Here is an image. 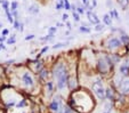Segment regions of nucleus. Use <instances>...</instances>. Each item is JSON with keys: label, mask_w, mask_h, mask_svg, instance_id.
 I'll list each match as a JSON object with an SVG mask.
<instances>
[{"label": "nucleus", "mask_w": 129, "mask_h": 113, "mask_svg": "<svg viewBox=\"0 0 129 113\" xmlns=\"http://www.w3.org/2000/svg\"><path fill=\"white\" fill-rule=\"evenodd\" d=\"M118 3H119L123 8H126L127 6L129 5V0H118Z\"/></svg>", "instance_id": "18"}, {"label": "nucleus", "mask_w": 129, "mask_h": 113, "mask_svg": "<svg viewBox=\"0 0 129 113\" xmlns=\"http://www.w3.org/2000/svg\"><path fill=\"white\" fill-rule=\"evenodd\" d=\"M73 18H74V21H76V22H79V21H80V16H79V14L76 12V10L73 12Z\"/></svg>", "instance_id": "24"}, {"label": "nucleus", "mask_w": 129, "mask_h": 113, "mask_svg": "<svg viewBox=\"0 0 129 113\" xmlns=\"http://www.w3.org/2000/svg\"><path fill=\"white\" fill-rule=\"evenodd\" d=\"M24 105H25V101H22L17 106H18V107H22V106H24Z\"/></svg>", "instance_id": "36"}, {"label": "nucleus", "mask_w": 129, "mask_h": 113, "mask_svg": "<svg viewBox=\"0 0 129 113\" xmlns=\"http://www.w3.org/2000/svg\"><path fill=\"white\" fill-rule=\"evenodd\" d=\"M122 46V42L120 39L118 38H111L106 41V47L109 49H117V48H120Z\"/></svg>", "instance_id": "3"}, {"label": "nucleus", "mask_w": 129, "mask_h": 113, "mask_svg": "<svg viewBox=\"0 0 129 113\" xmlns=\"http://www.w3.org/2000/svg\"><path fill=\"white\" fill-rule=\"evenodd\" d=\"M103 29H104V25H103V24H100V23H98V24H96V27H95L96 31H102Z\"/></svg>", "instance_id": "26"}, {"label": "nucleus", "mask_w": 129, "mask_h": 113, "mask_svg": "<svg viewBox=\"0 0 129 113\" xmlns=\"http://www.w3.org/2000/svg\"><path fill=\"white\" fill-rule=\"evenodd\" d=\"M120 73L122 74V76H128L129 73V66L127 65V64H122V65H120Z\"/></svg>", "instance_id": "10"}, {"label": "nucleus", "mask_w": 129, "mask_h": 113, "mask_svg": "<svg viewBox=\"0 0 129 113\" xmlns=\"http://www.w3.org/2000/svg\"><path fill=\"white\" fill-rule=\"evenodd\" d=\"M69 18V15L68 14H63V21H66Z\"/></svg>", "instance_id": "38"}, {"label": "nucleus", "mask_w": 129, "mask_h": 113, "mask_svg": "<svg viewBox=\"0 0 129 113\" xmlns=\"http://www.w3.org/2000/svg\"><path fill=\"white\" fill-rule=\"evenodd\" d=\"M65 45H66V44H64V42H59V44H55V45H54V46H53V48H54V49H58V48H62V47H63V46H65Z\"/></svg>", "instance_id": "20"}, {"label": "nucleus", "mask_w": 129, "mask_h": 113, "mask_svg": "<svg viewBox=\"0 0 129 113\" xmlns=\"http://www.w3.org/2000/svg\"><path fill=\"white\" fill-rule=\"evenodd\" d=\"M63 6H64V7H65V9H66V10L71 9V5H70V3H69V0H64Z\"/></svg>", "instance_id": "23"}, {"label": "nucleus", "mask_w": 129, "mask_h": 113, "mask_svg": "<svg viewBox=\"0 0 129 113\" xmlns=\"http://www.w3.org/2000/svg\"><path fill=\"white\" fill-rule=\"evenodd\" d=\"M5 13H6V15H7V20L9 21V23H14V20H13V16H12V14L9 13V10H5Z\"/></svg>", "instance_id": "19"}, {"label": "nucleus", "mask_w": 129, "mask_h": 113, "mask_svg": "<svg viewBox=\"0 0 129 113\" xmlns=\"http://www.w3.org/2000/svg\"><path fill=\"white\" fill-rule=\"evenodd\" d=\"M1 26H3V24H1V23H0V29H1Z\"/></svg>", "instance_id": "41"}, {"label": "nucleus", "mask_w": 129, "mask_h": 113, "mask_svg": "<svg viewBox=\"0 0 129 113\" xmlns=\"http://www.w3.org/2000/svg\"><path fill=\"white\" fill-rule=\"evenodd\" d=\"M87 15H88V18H89V21L93 23V24H98V23H100V18H98L97 16L94 14V13L88 12Z\"/></svg>", "instance_id": "7"}, {"label": "nucleus", "mask_w": 129, "mask_h": 113, "mask_svg": "<svg viewBox=\"0 0 129 113\" xmlns=\"http://www.w3.org/2000/svg\"><path fill=\"white\" fill-rule=\"evenodd\" d=\"M47 88H48L49 93H51V91H53V84H51V82H48V84H47Z\"/></svg>", "instance_id": "31"}, {"label": "nucleus", "mask_w": 129, "mask_h": 113, "mask_svg": "<svg viewBox=\"0 0 129 113\" xmlns=\"http://www.w3.org/2000/svg\"><path fill=\"white\" fill-rule=\"evenodd\" d=\"M93 90L94 93L96 94V96H97L98 98L103 99L105 97V90L104 88H103V85L101 81H96L93 84Z\"/></svg>", "instance_id": "2"}, {"label": "nucleus", "mask_w": 129, "mask_h": 113, "mask_svg": "<svg viewBox=\"0 0 129 113\" xmlns=\"http://www.w3.org/2000/svg\"><path fill=\"white\" fill-rule=\"evenodd\" d=\"M68 84H69V88L71 89V90H73V89H76L77 88V86H78V84H77V80H76V78H70L68 80Z\"/></svg>", "instance_id": "8"}, {"label": "nucleus", "mask_w": 129, "mask_h": 113, "mask_svg": "<svg viewBox=\"0 0 129 113\" xmlns=\"http://www.w3.org/2000/svg\"><path fill=\"white\" fill-rule=\"evenodd\" d=\"M80 32H83V33H89L90 32V29H88L87 26H80Z\"/></svg>", "instance_id": "21"}, {"label": "nucleus", "mask_w": 129, "mask_h": 113, "mask_svg": "<svg viewBox=\"0 0 129 113\" xmlns=\"http://www.w3.org/2000/svg\"><path fill=\"white\" fill-rule=\"evenodd\" d=\"M66 84H68V72H64L57 77V87L59 89H64Z\"/></svg>", "instance_id": "4"}, {"label": "nucleus", "mask_w": 129, "mask_h": 113, "mask_svg": "<svg viewBox=\"0 0 129 113\" xmlns=\"http://www.w3.org/2000/svg\"><path fill=\"white\" fill-rule=\"evenodd\" d=\"M105 95H106V97L110 99V101H112L113 99V91H112V89H106L105 90Z\"/></svg>", "instance_id": "13"}, {"label": "nucleus", "mask_w": 129, "mask_h": 113, "mask_svg": "<svg viewBox=\"0 0 129 113\" xmlns=\"http://www.w3.org/2000/svg\"><path fill=\"white\" fill-rule=\"evenodd\" d=\"M59 113H73V111L71 110L70 107H68V106H65V107H64L63 110H62Z\"/></svg>", "instance_id": "22"}, {"label": "nucleus", "mask_w": 129, "mask_h": 113, "mask_svg": "<svg viewBox=\"0 0 129 113\" xmlns=\"http://www.w3.org/2000/svg\"><path fill=\"white\" fill-rule=\"evenodd\" d=\"M88 1H89V0H82V3H83V4H85V5H86V6H87V5H88Z\"/></svg>", "instance_id": "39"}, {"label": "nucleus", "mask_w": 129, "mask_h": 113, "mask_svg": "<svg viewBox=\"0 0 129 113\" xmlns=\"http://www.w3.org/2000/svg\"><path fill=\"white\" fill-rule=\"evenodd\" d=\"M47 50H48V47H44V48H42V50H41V54H44V53H46Z\"/></svg>", "instance_id": "37"}, {"label": "nucleus", "mask_w": 129, "mask_h": 113, "mask_svg": "<svg viewBox=\"0 0 129 113\" xmlns=\"http://www.w3.org/2000/svg\"><path fill=\"white\" fill-rule=\"evenodd\" d=\"M50 110L54 112H57L59 110V102L58 101H53L50 104Z\"/></svg>", "instance_id": "11"}, {"label": "nucleus", "mask_w": 129, "mask_h": 113, "mask_svg": "<svg viewBox=\"0 0 129 113\" xmlns=\"http://www.w3.org/2000/svg\"><path fill=\"white\" fill-rule=\"evenodd\" d=\"M22 81L25 86H29V87L33 86V79H32L31 74H30L29 72H25V73L22 76Z\"/></svg>", "instance_id": "6"}, {"label": "nucleus", "mask_w": 129, "mask_h": 113, "mask_svg": "<svg viewBox=\"0 0 129 113\" xmlns=\"http://www.w3.org/2000/svg\"><path fill=\"white\" fill-rule=\"evenodd\" d=\"M17 9V3L16 1H14V3H12V10L14 12V10Z\"/></svg>", "instance_id": "32"}, {"label": "nucleus", "mask_w": 129, "mask_h": 113, "mask_svg": "<svg viewBox=\"0 0 129 113\" xmlns=\"http://www.w3.org/2000/svg\"><path fill=\"white\" fill-rule=\"evenodd\" d=\"M53 37H54L53 34H48L47 37L41 38V40H42V41H48V40H51V39H53Z\"/></svg>", "instance_id": "27"}, {"label": "nucleus", "mask_w": 129, "mask_h": 113, "mask_svg": "<svg viewBox=\"0 0 129 113\" xmlns=\"http://www.w3.org/2000/svg\"><path fill=\"white\" fill-rule=\"evenodd\" d=\"M8 33H9V31H8L7 29H5V30H4V31H3V35H7Z\"/></svg>", "instance_id": "35"}, {"label": "nucleus", "mask_w": 129, "mask_h": 113, "mask_svg": "<svg viewBox=\"0 0 129 113\" xmlns=\"http://www.w3.org/2000/svg\"><path fill=\"white\" fill-rule=\"evenodd\" d=\"M13 24H14V27H15V29H16V30H18V27H20L21 26V24H20V23H18V21H14V23H13Z\"/></svg>", "instance_id": "30"}, {"label": "nucleus", "mask_w": 129, "mask_h": 113, "mask_svg": "<svg viewBox=\"0 0 129 113\" xmlns=\"http://www.w3.org/2000/svg\"><path fill=\"white\" fill-rule=\"evenodd\" d=\"M16 41V40H15V35H12V37L9 38V39L7 40V42H8V45H12V44H14V42Z\"/></svg>", "instance_id": "28"}, {"label": "nucleus", "mask_w": 129, "mask_h": 113, "mask_svg": "<svg viewBox=\"0 0 129 113\" xmlns=\"http://www.w3.org/2000/svg\"><path fill=\"white\" fill-rule=\"evenodd\" d=\"M110 58H111V61H112V63H113V64H118V63L120 62V57L118 56L117 54H113L112 56L110 57Z\"/></svg>", "instance_id": "15"}, {"label": "nucleus", "mask_w": 129, "mask_h": 113, "mask_svg": "<svg viewBox=\"0 0 129 113\" xmlns=\"http://www.w3.org/2000/svg\"><path fill=\"white\" fill-rule=\"evenodd\" d=\"M33 38H34L33 34H29V35H26V37H25V40H26V41H27V40H32Z\"/></svg>", "instance_id": "34"}, {"label": "nucleus", "mask_w": 129, "mask_h": 113, "mask_svg": "<svg viewBox=\"0 0 129 113\" xmlns=\"http://www.w3.org/2000/svg\"><path fill=\"white\" fill-rule=\"evenodd\" d=\"M56 32V27L55 26H51V27H49V34H53L54 35V33Z\"/></svg>", "instance_id": "29"}, {"label": "nucleus", "mask_w": 129, "mask_h": 113, "mask_svg": "<svg viewBox=\"0 0 129 113\" xmlns=\"http://www.w3.org/2000/svg\"><path fill=\"white\" fill-rule=\"evenodd\" d=\"M120 40H121V42L123 45H126V46H128V45H129V37H128V35H126V34L121 35V39H120Z\"/></svg>", "instance_id": "16"}, {"label": "nucleus", "mask_w": 129, "mask_h": 113, "mask_svg": "<svg viewBox=\"0 0 129 113\" xmlns=\"http://www.w3.org/2000/svg\"><path fill=\"white\" fill-rule=\"evenodd\" d=\"M27 12H29L30 14H38V13H39V8L37 7L36 5H32V6H30V8L27 9Z\"/></svg>", "instance_id": "12"}, {"label": "nucleus", "mask_w": 129, "mask_h": 113, "mask_svg": "<svg viewBox=\"0 0 129 113\" xmlns=\"http://www.w3.org/2000/svg\"><path fill=\"white\" fill-rule=\"evenodd\" d=\"M112 65L113 63L111 61V58H110V56H104L97 61V67L101 73H104V74L107 73L109 70L112 67Z\"/></svg>", "instance_id": "1"}, {"label": "nucleus", "mask_w": 129, "mask_h": 113, "mask_svg": "<svg viewBox=\"0 0 129 113\" xmlns=\"http://www.w3.org/2000/svg\"><path fill=\"white\" fill-rule=\"evenodd\" d=\"M39 72H40L39 76H40V78L41 79H46L47 76H48V72H47V70H45V69H41Z\"/></svg>", "instance_id": "17"}, {"label": "nucleus", "mask_w": 129, "mask_h": 113, "mask_svg": "<svg viewBox=\"0 0 129 113\" xmlns=\"http://www.w3.org/2000/svg\"><path fill=\"white\" fill-rule=\"evenodd\" d=\"M5 40V37H0V42H3Z\"/></svg>", "instance_id": "40"}, {"label": "nucleus", "mask_w": 129, "mask_h": 113, "mask_svg": "<svg viewBox=\"0 0 129 113\" xmlns=\"http://www.w3.org/2000/svg\"><path fill=\"white\" fill-rule=\"evenodd\" d=\"M76 9H78V10H77V12H78V14H83V12H85L82 7H78V8H76Z\"/></svg>", "instance_id": "33"}, {"label": "nucleus", "mask_w": 129, "mask_h": 113, "mask_svg": "<svg viewBox=\"0 0 129 113\" xmlns=\"http://www.w3.org/2000/svg\"><path fill=\"white\" fill-rule=\"evenodd\" d=\"M64 72H68V71H66L65 65H64V64H62V63L56 64V66L54 67V76L56 77V78L59 76V74L64 73Z\"/></svg>", "instance_id": "5"}, {"label": "nucleus", "mask_w": 129, "mask_h": 113, "mask_svg": "<svg viewBox=\"0 0 129 113\" xmlns=\"http://www.w3.org/2000/svg\"><path fill=\"white\" fill-rule=\"evenodd\" d=\"M8 6H9L8 1H6V0H3V8H4V10H7L8 9Z\"/></svg>", "instance_id": "25"}, {"label": "nucleus", "mask_w": 129, "mask_h": 113, "mask_svg": "<svg viewBox=\"0 0 129 113\" xmlns=\"http://www.w3.org/2000/svg\"><path fill=\"white\" fill-rule=\"evenodd\" d=\"M103 21H104V23H105L106 25H111V23H112V20H111V17H110L109 14L104 15V17H103Z\"/></svg>", "instance_id": "14"}, {"label": "nucleus", "mask_w": 129, "mask_h": 113, "mask_svg": "<svg viewBox=\"0 0 129 113\" xmlns=\"http://www.w3.org/2000/svg\"><path fill=\"white\" fill-rule=\"evenodd\" d=\"M120 88H121L122 93H128L129 91V80H124V81H122Z\"/></svg>", "instance_id": "9"}]
</instances>
